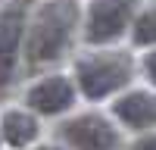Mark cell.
<instances>
[{
	"label": "cell",
	"instance_id": "obj_1",
	"mask_svg": "<svg viewBox=\"0 0 156 150\" xmlns=\"http://www.w3.org/2000/svg\"><path fill=\"white\" fill-rule=\"evenodd\" d=\"M81 16L84 12L78 0H44L41 6H34L25 31L22 62L28 69H47L66 59L81 31Z\"/></svg>",
	"mask_w": 156,
	"mask_h": 150
},
{
	"label": "cell",
	"instance_id": "obj_9",
	"mask_svg": "<svg viewBox=\"0 0 156 150\" xmlns=\"http://www.w3.org/2000/svg\"><path fill=\"white\" fill-rule=\"evenodd\" d=\"M128 38H131L134 47H144V50L156 47V0H144V6H140Z\"/></svg>",
	"mask_w": 156,
	"mask_h": 150
},
{
	"label": "cell",
	"instance_id": "obj_10",
	"mask_svg": "<svg viewBox=\"0 0 156 150\" xmlns=\"http://www.w3.org/2000/svg\"><path fill=\"white\" fill-rule=\"evenodd\" d=\"M140 72H144V78L156 88V47L144 53V59H140Z\"/></svg>",
	"mask_w": 156,
	"mask_h": 150
},
{
	"label": "cell",
	"instance_id": "obj_6",
	"mask_svg": "<svg viewBox=\"0 0 156 150\" xmlns=\"http://www.w3.org/2000/svg\"><path fill=\"white\" fill-rule=\"evenodd\" d=\"M78 84L72 75L66 72H50L34 78L28 88H25V106H28L34 116L50 119V116H66V112L75 109L78 103Z\"/></svg>",
	"mask_w": 156,
	"mask_h": 150
},
{
	"label": "cell",
	"instance_id": "obj_14",
	"mask_svg": "<svg viewBox=\"0 0 156 150\" xmlns=\"http://www.w3.org/2000/svg\"><path fill=\"white\" fill-rule=\"evenodd\" d=\"M3 3H6V0H0V6H3Z\"/></svg>",
	"mask_w": 156,
	"mask_h": 150
},
{
	"label": "cell",
	"instance_id": "obj_11",
	"mask_svg": "<svg viewBox=\"0 0 156 150\" xmlns=\"http://www.w3.org/2000/svg\"><path fill=\"white\" fill-rule=\"evenodd\" d=\"M131 150H156V131H147V134H140L137 141L131 144Z\"/></svg>",
	"mask_w": 156,
	"mask_h": 150
},
{
	"label": "cell",
	"instance_id": "obj_5",
	"mask_svg": "<svg viewBox=\"0 0 156 150\" xmlns=\"http://www.w3.org/2000/svg\"><path fill=\"white\" fill-rule=\"evenodd\" d=\"M59 138L66 141L69 150H119L122 147L119 125L97 109H84L62 119Z\"/></svg>",
	"mask_w": 156,
	"mask_h": 150
},
{
	"label": "cell",
	"instance_id": "obj_12",
	"mask_svg": "<svg viewBox=\"0 0 156 150\" xmlns=\"http://www.w3.org/2000/svg\"><path fill=\"white\" fill-rule=\"evenodd\" d=\"M34 150H66L62 144H34Z\"/></svg>",
	"mask_w": 156,
	"mask_h": 150
},
{
	"label": "cell",
	"instance_id": "obj_7",
	"mask_svg": "<svg viewBox=\"0 0 156 150\" xmlns=\"http://www.w3.org/2000/svg\"><path fill=\"white\" fill-rule=\"evenodd\" d=\"M112 116L131 131H156V91L150 88H128L112 100Z\"/></svg>",
	"mask_w": 156,
	"mask_h": 150
},
{
	"label": "cell",
	"instance_id": "obj_8",
	"mask_svg": "<svg viewBox=\"0 0 156 150\" xmlns=\"http://www.w3.org/2000/svg\"><path fill=\"white\" fill-rule=\"evenodd\" d=\"M0 138L12 150H25L41 138V116H34L28 106H6L0 112Z\"/></svg>",
	"mask_w": 156,
	"mask_h": 150
},
{
	"label": "cell",
	"instance_id": "obj_4",
	"mask_svg": "<svg viewBox=\"0 0 156 150\" xmlns=\"http://www.w3.org/2000/svg\"><path fill=\"white\" fill-rule=\"evenodd\" d=\"M31 9V0H6L0 6V94H6L19 78Z\"/></svg>",
	"mask_w": 156,
	"mask_h": 150
},
{
	"label": "cell",
	"instance_id": "obj_13",
	"mask_svg": "<svg viewBox=\"0 0 156 150\" xmlns=\"http://www.w3.org/2000/svg\"><path fill=\"white\" fill-rule=\"evenodd\" d=\"M0 147H3V138H0Z\"/></svg>",
	"mask_w": 156,
	"mask_h": 150
},
{
	"label": "cell",
	"instance_id": "obj_3",
	"mask_svg": "<svg viewBox=\"0 0 156 150\" xmlns=\"http://www.w3.org/2000/svg\"><path fill=\"white\" fill-rule=\"evenodd\" d=\"M144 0H87L81 16V38L90 47H112L131 34Z\"/></svg>",
	"mask_w": 156,
	"mask_h": 150
},
{
	"label": "cell",
	"instance_id": "obj_2",
	"mask_svg": "<svg viewBox=\"0 0 156 150\" xmlns=\"http://www.w3.org/2000/svg\"><path fill=\"white\" fill-rule=\"evenodd\" d=\"M137 62L122 47H94L75 59L72 78L78 84V94L84 100H109L128 91L134 81Z\"/></svg>",
	"mask_w": 156,
	"mask_h": 150
}]
</instances>
